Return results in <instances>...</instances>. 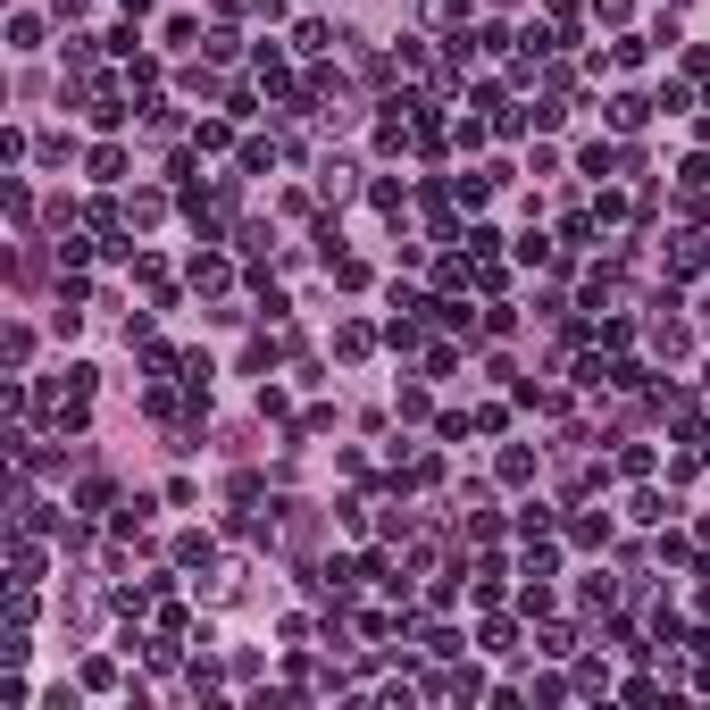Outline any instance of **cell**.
<instances>
[{
    "mask_svg": "<svg viewBox=\"0 0 710 710\" xmlns=\"http://www.w3.org/2000/svg\"><path fill=\"white\" fill-rule=\"evenodd\" d=\"M92 176L117 184V176H126V151H117V142H101V151H92Z\"/></svg>",
    "mask_w": 710,
    "mask_h": 710,
    "instance_id": "obj_4",
    "label": "cell"
},
{
    "mask_svg": "<svg viewBox=\"0 0 710 710\" xmlns=\"http://www.w3.org/2000/svg\"><path fill=\"white\" fill-rule=\"evenodd\" d=\"M318 193H326V201H351V193H360V168H351L343 151H326V159H318Z\"/></svg>",
    "mask_w": 710,
    "mask_h": 710,
    "instance_id": "obj_1",
    "label": "cell"
},
{
    "mask_svg": "<svg viewBox=\"0 0 710 710\" xmlns=\"http://www.w3.org/2000/svg\"><path fill=\"white\" fill-rule=\"evenodd\" d=\"M652 351H660V360H685V351H694V335L669 318V301H660V318H652Z\"/></svg>",
    "mask_w": 710,
    "mask_h": 710,
    "instance_id": "obj_2",
    "label": "cell"
},
{
    "mask_svg": "<svg viewBox=\"0 0 710 710\" xmlns=\"http://www.w3.org/2000/svg\"><path fill=\"white\" fill-rule=\"evenodd\" d=\"M468 17V0H426V26H460Z\"/></svg>",
    "mask_w": 710,
    "mask_h": 710,
    "instance_id": "obj_10",
    "label": "cell"
},
{
    "mask_svg": "<svg viewBox=\"0 0 710 710\" xmlns=\"http://www.w3.org/2000/svg\"><path fill=\"white\" fill-rule=\"evenodd\" d=\"M159 209H168L159 193H134V201H126V218H134V226H159Z\"/></svg>",
    "mask_w": 710,
    "mask_h": 710,
    "instance_id": "obj_9",
    "label": "cell"
},
{
    "mask_svg": "<svg viewBox=\"0 0 710 710\" xmlns=\"http://www.w3.org/2000/svg\"><path fill=\"white\" fill-rule=\"evenodd\" d=\"M193 293H226V259H193Z\"/></svg>",
    "mask_w": 710,
    "mask_h": 710,
    "instance_id": "obj_5",
    "label": "cell"
},
{
    "mask_svg": "<svg viewBox=\"0 0 710 710\" xmlns=\"http://www.w3.org/2000/svg\"><path fill=\"white\" fill-rule=\"evenodd\" d=\"M652 109H660V101H644V92H619V101H610V126H619V134H635Z\"/></svg>",
    "mask_w": 710,
    "mask_h": 710,
    "instance_id": "obj_3",
    "label": "cell"
},
{
    "mask_svg": "<svg viewBox=\"0 0 710 710\" xmlns=\"http://www.w3.org/2000/svg\"><path fill=\"white\" fill-rule=\"evenodd\" d=\"M9 568H17V585L34 594V577H42V552H34V543H17V552H9Z\"/></svg>",
    "mask_w": 710,
    "mask_h": 710,
    "instance_id": "obj_7",
    "label": "cell"
},
{
    "mask_svg": "<svg viewBox=\"0 0 710 710\" xmlns=\"http://www.w3.org/2000/svg\"><path fill=\"white\" fill-rule=\"evenodd\" d=\"M502 485H535V452H502Z\"/></svg>",
    "mask_w": 710,
    "mask_h": 710,
    "instance_id": "obj_8",
    "label": "cell"
},
{
    "mask_svg": "<svg viewBox=\"0 0 710 710\" xmlns=\"http://www.w3.org/2000/svg\"><path fill=\"white\" fill-rule=\"evenodd\" d=\"M594 17H610V26H619V17H627V0H594Z\"/></svg>",
    "mask_w": 710,
    "mask_h": 710,
    "instance_id": "obj_11",
    "label": "cell"
},
{
    "mask_svg": "<svg viewBox=\"0 0 710 710\" xmlns=\"http://www.w3.org/2000/svg\"><path fill=\"white\" fill-rule=\"evenodd\" d=\"M669 268H677V276L702 268V243H694V234H677V243H669Z\"/></svg>",
    "mask_w": 710,
    "mask_h": 710,
    "instance_id": "obj_6",
    "label": "cell"
}]
</instances>
